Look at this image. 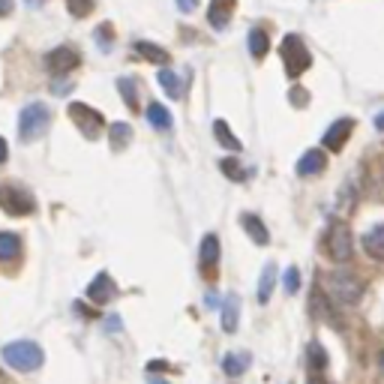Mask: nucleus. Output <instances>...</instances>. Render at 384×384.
I'll return each instance as SVG.
<instances>
[{"instance_id": "nucleus-1", "label": "nucleus", "mask_w": 384, "mask_h": 384, "mask_svg": "<svg viewBox=\"0 0 384 384\" xmlns=\"http://www.w3.org/2000/svg\"><path fill=\"white\" fill-rule=\"evenodd\" d=\"M0 354H4V361L12 369H18V373H33V369H40L43 361H45V351L36 342H30V339L9 342V345H4V351H0Z\"/></svg>"}, {"instance_id": "nucleus-2", "label": "nucleus", "mask_w": 384, "mask_h": 384, "mask_svg": "<svg viewBox=\"0 0 384 384\" xmlns=\"http://www.w3.org/2000/svg\"><path fill=\"white\" fill-rule=\"evenodd\" d=\"M51 126V111L45 102H30V106H24L21 114H18V138L21 142H36V138H43Z\"/></svg>"}, {"instance_id": "nucleus-3", "label": "nucleus", "mask_w": 384, "mask_h": 384, "mask_svg": "<svg viewBox=\"0 0 384 384\" xmlns=\"http://www.w3.org/2000/svg\"><path fill=\"white\" fill-rule=\"evenodd\" d=\"M324 286H327V294H330V298H334L339 306H354L357 300L363 298L361 279H357L354 273H349V271L330 273V276L324 279Z\"/></svg>"}, {"instance_id": "nucleus-4", "label": "nucleus", "mask_w": 384, "mask_h": 384, "mask_svg": "<svg viewBox=\"0 0 384 384\" xmlns=\"http://www.w3.org/2000/svg\"><path fill=\"white\" fill-rule=\"evenodd\" d=\"M279 57H283L286 75H291V79L303 75L306 69H310V63H312V55L306 51L300 36H294V33H288L286 40H283V45H279Z\"/></svg>"}, {"instance_id": "nucleus-5", "label": "nucleus", "mask_w": 384, "mask_h": 384, "mask_svg": "<svg viewBox=\"0 0 384 384\" xmlns=\"http://www.w3.org/2000/svg\"><path fill=\"white\" fill-rule=\"evenodd\" d=\"M0 208H4L9 216H30L36 210V198L21 186L0 183Z\"/></svg>"}, {"instance_id": "nucleus-6", "label": "nucleus", "mask_w": 384, "mask_h": 384, "mask_svg": "<svg viewBox=\"0 0 384 384\" xmlns=\"http://www.w3.org/2000/svg\"><path fill=\"white\" fill-rule=\"evenodd\" d=\"M327 252H330V259L339 261V264L351 261L354 240H351V228L345 225V222H334V225H330V232H327Z\"/></svg>"}, {"instance_id": "nucleus-7", "label": "nucleus", "mask_w": 384, "mask_h": 384, "mask_svg": "<svg viewBox=\"0 0 384 384\" xmlns=\"http://www.w3.org/2000/svg\"><path fill=\"white\" fill-rule=\"evenodd\" d=\"M69 118H72L75 123H79V130H81L87 138H91V142H94V138H99L102 120H106V118H102V114H99L96 108L84 106V102H72V106H69Z\"/></svg>"}, {"instance_id": "nucleus-8", "label": "nucleus", "mask_w": 384, "mask_h": 384, "mask_svg": "<svg viewBox=\"0 0 384 384\" xmlns=\"http://www.w3.org/2000/svg\"><path fill=\"white\" fill-rule=\"evenodd\" d=\"M45 63H48V69L51 72H72L75 67L81 63V55L75 51L72 45H57V48H51L48 55H45Z\"/></svg>"}, {"instance_id": "nucleus-9", "label": "nucleus", "mask_w": 384, "mask_h": 384, "mask_svg": "<svg viewBox=\"0 0 384 384\" xmlns=\"http://www.w3.org/2000/svg\"><path fill=\"white\" fill-rule=\"evenodd\" d=\"M114 294H118V286H114V279L102 271V273H96L94 279H91V286H87V298H91L94 303H99V306H106Z\"/></svg>"}, {"instance_id": "nucleus-10", "label": "nucleus", "mask_w": 384, "mask_h": 384, "mask_svg": "<svg viewBox=\"0 0 384 384\" xmlns=\"http://www.w3.org/2000/svg\"><path fill=\"white\" fill-rule=\"evenodd\" d=\"M354 132V118H339V120H334V126L324 132V138H322V145H327L330 150H342V145L349 142V135Z\"/></svg>"}, {"instance_id": "nucleus-11", "label": "nucleus", "mask_w": 384, "mask_h": 384, "mask_svg": "<svg viewBox=\"0 0 384 384\" xmlns=\"http://www.w3.org/2000/svg\"><path fill=\"white\" fill-rule=\"evenodd\" d=\"M324 169H327L324 150H306L303 157L298 159V174L300 177H315V174H322Z\"/></svg>"}, {"instance_id": "nucleus-12", "label": "nucleus", "mask_w": 384, "mask_h": 384, "mask_svg": "<svg viewBox=\"0 0 384 384\" xmlns=\"http://www.w3.org/2000/svg\"><path fill=\"white\" fill-rule=\"evenodd\" d=\"M361 240H363V249H366L369 259H373V261H384V222L373 225Z\"/></svg>"}, {"instance_id": "nucleus-13", "label": "nucleus", "mask_w": 384, "mask_h": 384, "mask_svg": "<svg viewBox=\"0 0 384 384\" xmlns=\"http://www.w3.org/2000/svg\"><path fill=\"white\" fill-rule=\"evenodd\" d=\"M240 225H243V232H247L259 247H267L271 243V232H267V225L261 222V216H255V213H243L240 216Z\"/></svg>"}, {"instance_id": "nucleus-14", "label": "nucleus", "mask_w": 384, "mask_h": 384, "mask_svg": "<svg viewBox=\"0 0 384 384\" xmlns=\"http://www.w3.org/2000/svg\"><path fill=\"white\" fill-rule=\"evenodd\" d=\"M232 12H235V0H213L210 9H208V21L213 30H222L228 21H232Z\"/></svg>"}, {"instance_id": "nucleus-15", "label": "nucleus", "mask_w": 384, "mask_h": 384, "mask_svg": "<svg viewBox=\"0 0 384 384\" xmlns=\"http://www.w3.org/2000/svg\"><path fill=\"white\" fill-rule=\"evenodd\" d=\"M198 259H201V267L216 271V264H220V237H216V235H204L201 237V247H198Z\"/></svg>"}, {"instance_id": "nucleus-16", "label": "nucleus", "mask_w": 384, "mask_h": 384, "mask_svg": "<svg viewBox=\"0 0 384 384\" xmlns=\"http://www.w3.org/2000/svg\"><path fill=\"white\" fill-rule=\"evenodd\" d=\"M237 315H240V298L232 291V294H225V300H222V318H220V324L225 334H235L237 330Z\"/></svg>"}, {"instance_id": "nucleus-17", "label": "nucleus", "mask_w": 384, "mask_h": 384, "mask_svg": "<svg viewBox=\"0 0 384 384\" xmlns=\"http://www.w3.org/2000/svg\"><path fill=\"white\" fill-rule=\"evenodd\" d=\"M147 120H150V126L153 130H171V111L162 106V102H150L147 106Z\"/></svg>"}, {"instance_id": "nucleus-18", "label": "nucleus", "mask_w": 384, "mask_h": 384, "mask_svg": "<svg viewBox=\"0 0 384 384\" xmlns=\"http://www.w3.org/2000/svg\"><path fill=\"white\" fill-rule=\"evenodd\" d=\"M273 288H276V264H273V261H267V264H264V271H261V283H259V300H261V303L271 300Z\"/></svg>"}, {"instance_id": "nucleus-19", "label": "nucleus", "mask_w": 384, "mask_h": 384, "mask_svg": "<svg viewBox=\"0 0 384 384\" xmlns=\"http://www.w3.org/2000/svg\"><path fill=\"white\" fill-rule=\"evenodd\" d=\"M249 369V357L247 354H225L222 357V373L228 375V378H237V375H243Z\"/></svg>"}, {"instance_id": "nucleus-20", "label": "nucleus", "mask_w": 384, "mask_h": 384, "mask_svg": "<svg viewBox=\"0 0 384 384\" xmlns=\"http://www.w3.org/2000/svg\"><path fill=\"white\" fill-rule=\"evenodd\" d=\"M213 135H216V142H220L222 147H228V150H240L243 145H240V138L232 132V130H228V123L225 120H213Z\"/></svg>"}, {"instance_id": "nucleus-21", "label": "nucleus", "mask_w": 384, "mask_h": 384, "mask_svg": "<svg viewBox=\"0 0 384 384\" xmlns=\"http://www.w3.org/2000/svg\"><path fill=\"white\" fill-rule=\"evenodd\" d=\"M247 43H249V51H252L255 57H264L267 48H271V36H267L261 28H252L249 36H247Z\"/></svg>"}, {"instance_id": "nucleus-22", "label": "nucleus", "mask_w": 384, "mask_h": 384, "mask_svg": "<svg viewBox=\"0 0 384 384\" xmlns=\"http://www.w3.org/2000/svg\"><path fill=\"white\" fill-rule=\"evenodd\" d=\"M21 249V237L18 235H0V261H12Z\"/></svg>"}, {"instance_id": "nucleus-23", "label": "nucleus", "mask_w": 384, "mask_h": 384, "mask_svg": "<svg viewBox=\"0 0 384 384\" xmlns=\"http://www.w3.org/2000/svg\"><path fill=\"white\" fill-rule=\"evenodd\" d=\"M135 51L142 55L145 60H150V63H169V51H162L159 45H153V43H135Z\"/></svg>"}, {"instance_id": "nucleus-24", "label": "nucleus", "mask_w": 384, "mask_h": 384, "mask_svg": "<svg viewBox=\"0 0 384 384\" xmlns=\"http://www.w3.org/2000/svg\"><path fill=\"white\" fill-rule=\"evenodd\" d=\"M159 84L165 87V94H169L171 99H181V96H183V87H181V79H177V72L162 69V72H159Z\"/></svg>"}, {"instance_id": "nucleus-25", "label": "nucleus", "mask_w": 384, "mask_h": 384, "mask_svg": "<svg viewBox=\"0 0 384 384\" xmlns=\"http://www.w3.org/2000/svg\"><path fill=\"white\" fill-rule=\"evenodd\" d=\"M108 138H111V145H114V147L130 145V142H132V126H126V123H111V126H108Z\"/></svg>"}, {"instance_id": "nucleus-26", "label": "nucleus", "mask_w": 384, "mask_h": 384, "mask_svg": "<svg viewBox=\"0 0 384 384\" xmlns=\"http://www.w3.org/2000/svg\"><path fill=\"white\" fill-rule=\"evenodd\" d=\"M306 354H310V366H312V369H327V351H324L318 342H310Z\"/></svg>"}, {"instance_id": "nucleus-27", "label": "nucleus", "mask_w": 384, "mask_h": 384, "mask_svg": "<svg viewBox=\"0 0 384 384\" xmlns=\"http://www.w3.org/2000/svg\"><path fill=\"white\" fill-rule=\"evenodd\" d=\"M220 169L225 171V177H232V181H247V171H240L243 165L235 162V159H222V162H220Z\"/></svg>"}, {"instance_id": "nucleus-28", "label": "nucleus", "mask_w": 384, "mask_h": 384, "mask_svg": "<svg viewBox=\"0 0 384 384\" xmlns=\"http://www.w3.org/2000/svg\"><path fill=\"white\" fill-rule=\"evenodd\" d=\"M118 91L123 94V102H126V106L135 108V102H138V99H135V84H132L130 79H120V81H118Z\"/></svg>"}, {"instance_id": "nucleus-29", "label": "nucleus", "mask_w": 384, "mask_h": 384, "mask_svg": "<svg viewBox=\"0 0 384 384\" xmlns=\"http://www.w3.org/2000/svg\"><path fill=\"white\" fill-rule=\"evenodd\" d=\"M67 6H69V12L75 18H84L87 12L94 9V0H67Z\"/></svg>"}, {"instance_id": "nucleus-30", "label": "nucleus", "mask_w": 384, "mask_h": 384, "mask_svg": "<svg viewBox=\"0 0 384 384\" xmlns=\"http://www.w3.org/2000/svg\"><path fill=\"white\" fill-rule=\"evenodd\" d=\"M286 291L288 294L300 291V271H298V267H288V271H286Z\"/></svg>"}, {"instance_id": "nucleus-31", "label": "nucleus", "mask_w": 384, "mask_h": 384, "mask_svg": "<svg viewBox=\"0 0 384 384\" xmlns=\"http://www.w3.org/2000/svg\"><path fill=\"white\" fill-rule=\"evenodd\" d=\"M310 94L303 91V87H291V94H288V99H291V106H298V108H306L310 106V99H306Z\"/></svg>"}, {"instance_id": "nucleus-32", "label": "nucleus", "mask_w": 384, "mask_h": 384, "mask_svg": "<svg viewBox=\"0 0 384 384\" xmlns=\"http://www.w3.org/2000/svg\"><path fill=\"white\" fill-rule=\"evenodd\" d=\"M96 43H99L102 48H106V51H108V45L114 43V33H111V28H108V24H102V28L96 30Z\"/></svg>"}, {"instance_id": "nucleus-33", "label": "nucleus", "mask_w": 384, "mask_h": 384, "mask_svg": "<svg viewBox=\"0 0 384 384\" xmlns=\"http://www.w3.org/2000/svg\"><path fill=\"white\" fill-rule=\"evenodd\" d=\"M196 6H198V0H177V9L181 12H196Z\"/></svg>"}, {"instance_id": "nucleus-34", "label": "nucleus", "mask_w": 384, "mask_h": 384, "mask_svg": "<svg viewBox=\"0 0 384 384\" xmlns=\"http://www.w3.org/2000/svg\"><path fill=\"white\" fill-rule=\"evenodd\" d=\"M120 327H123V324H120V318H118V315H111L108 322H106V330H111V334H118Z\"/></svg>"}, {"instance_id": "nucleus-35", "label": "nucleus", "mask_w": 384, "mask_h": 384, "mask_svg": "<svg viewBox=\"0 0 384 384\" xmlns=\"http://www.w3.org/2000/svg\"><path fill=\"white\" fill-rule=\"evenodd\" d=\"M9 159V145L4 142V138H0V165H4Z\"/></svg>"}, {"instance_id": "nucleus-36", "label": "nucleus", "mask_w": 384, "mask_h": 384, "mask_svg": "<svg viewBox=\"0 0 384 384\" xmlns=\"http://www.w3.org/2000/svg\"><path fill=\"white\" fill-rule=\"evenodd\" d=\"M9 12H12V0H0V18L9 16Z\"/></svg>"}, {"instance_id": "nucleus-37", "label": "nucleus", "mask_w": 384, "mask_h": 384, "mask_svg": "<svg viewBox=\"0 0 384 384\" xmlns=\"http://www.w3.org/2000/svg\"><path fill=\"white\" fill-rule=\"evenodd\" d=\"M375 130H378V132H384V111H378V114H375Z\"/></svg>"}, {"instance_id": "nucleus-38", "label": "nucleus", "mask_w": 384, "mask_h": 384, "mask_svg": "<svg viewBox=\"0 0 384 384\" xmlns=\"http://www.w3.org/2000/svg\"><path fill=\"white\" fill-rule=\"evenodd\" d=\"M150 384H169V381H165V378H150Z\"/></svg>"}, {"instance_id": "nucleus-39", "label": "nucleus", "mask_w": 384, "mask_h": 384, "mask_svg": "<svg viewBox=\"0 0 384 384\" xmlns=\"http://www.w3.org/2000/svg\"><path fill=\"white\" fill-rule=\"evenodd\" d=\"M378 363H381V369H384V351H381V354H378Z\"/></svg>"}, {"instance_id": "nucleus-40", "label": "nucleus", "mask_w": 384, "mask_h": 384, "mask_svg": "<svg viewBox=\"0 0 384 384\" xmlns=\"http://www.w3.org/2000/svg\"><path fill=\"white\" fill-rule=\"evenodd\" d=\"M310 384H327V381H318V378H312V381H310Z\"/></svg>"}]
</instances>
